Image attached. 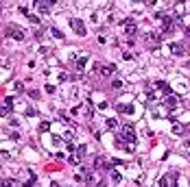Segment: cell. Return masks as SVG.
<instances>
[{
    "mask_svg": "<svg viewBox=\"0 0 190 187\" xmlns=\"http://www.w3.org/2000/svg\"><path fill=\"white\" fill-rule=\"evenodd\" d=\"M70 26H72V30H74L77 35H81V37L87 33V30H85V24L79 20V18H72V20H70Z\"/></svg>",
    "mask_w": 190,
    "mask_h": 187,
    "instance_id": "obj_1",
    "label": "cell"
},
{
    "mask_svg": "<svg viewBox=\"0 0 190 187\" xmlns=\"http://www.w3.org/2000/svg\"><path fill=\"white\" fill-rule=\"evenodd\" d=\"M92 165H94V170H103V167H107V170H109V161H107L103 154H96V157H94V163H92Z\"/></svg>",
    "mask_w": 190,
    "mask_h": 187,
    "instance_id": "obj_2",
    "label": "cell"
},
{
    "mask_svg": "<svg viewBox=\"0 0 190 187\" xmlns=\"http://www.w3.org/2000/svg\"><path fill=\"white\" fill-rule=\"evenodd\" d=\"M125 33L129 35V37H133V35L138 33V28H135V22L131 20V18H127V20H125Z\"/></svg>",
    "mask_w": 190,
    "mask_h": 187,
    "instance_id": "obj_3",
    "label": "cell"
},
{
    "mask_svg": "<svg viewBox=\"0 0 190 187\" xmlns=\"http://www.w3.org/2000/svg\"><path fill=\"white\" fill-rule=\"evenodd\" d=\"M5 35H7V37H13V39H18V41L24 39V30H18V28H7Z\"/></svg>",
    "mask_w": 190,
    "mask_h": 187,
    "instance_id": "obj_4",
    "label": "cell"
},
{
    "mask_svg": "<svg viewBox=\"0 0 190 187\" xmlns=\"http://www.w3.org/2000/svg\"><path fill=\"white\" fill-rule=\"evenodd\" d=\"M122 137H127V142L133 144L135 142V131H133V124H127L125 131H122Z\"/></svg>",
    "mask_w": 190,
    "mask_h": 187,
    "instance_id": "obj_5",
    "label": "cell"
},
{
    "mask_svg": "<svg viewBox=\"0 0 190 187\" xmlns=\"http://www.w3.org/2000/svg\"><path fill=\"white\" fill-rule=\"evenodd\" d=\"M155 85H157V89H160V94H162V96H170V85H168V83L160 81V83H155Z\"/></svg>",
    "mask_w": 190,
    "mask_h": 187,
    "instance_id": "obj_6",
    "label": "cell"
},
{
    "mask_svg": "<svg viewBox=\"0 0 190 187\" xmlns=\"http://www.w3.org/2000/svg\"><path fill=\"white\" fill-rule=\"evenodd\" d=\"M170 52H173V54H184V52H186V50H184V44L173 41V44H170Z\"/></svg>",
    "mask_w": 190,
    "mask_h": 187,
    "instance_id": "obj_7",
    "label": "cell"
},
{
    "mask_svg": "<svg viewBox=\"0 0 190 187\" xmlns=\"http://www.w3.org/2000/svg\"><path fill=\"white\" fill-rule=\"evenodd\" d=\"M35 7H37V11H40V13H48L50 11V2H35Z\"/></svg>",
    "mask_w": 190,
    "mask_h": 187,
    "instance_id": "obj_8",
    "label": "cell"
},
{
    "mask_svg": "<svg viewBox=\"0 0 190 187\" xmlns=\"http://www.w3.org/2000/svg\"><path fill=\"white\" fill-rule=\"evenodd\" d=\"M160 39H162L160 33H146L144 35V41H153V44H155V41H160Z\"/></svg>",
    "mask_w": 190,
    "mask_h": 187,
    "instance_id": "obj_9",
    "label": "cell"
},
{
    "mask_svg": "<svg viewBox=\"0 0 190 187\" xmlns=\"http://www.w3.org/2000/svg\"><path fill=\"white\" fill-rule=\"evenodd\" d=\"M177 104H179V100H177L175 96H168V98H166V107L168 109H177Z\"/></svg>",
    "mask_w": 190,
    "mask_h": 187,
    "instance_id": "obj_10",
    "label": "cell"
},
{
    "mask_svg": "<svg viewBox=\"0 0 190 187\" xmlns=\"http://www.w3.org/2000/svg\"><path fill=\"white\" fill-rule=\"evenodd\" d=\"M114 72H116V65H114V63L105 65V68L100 70V74H103V76H109V74H114Z\"/></svg>",
    "mask_w": 190,
    "mask_h": 187,
    "instance_id": "obj_11",
    "label": "cell"
},
{
    "mask_svg": "<svg viewBox=\"0 0 190 187\" xmlns=\"http://www.w3.org/2000/svg\"><path fill=\"white\" fill-rule=\"evenodd\" d=\"M116 109H118L120 113H131V111H133V107H131V104H127V107H125V104H116Z\"/></svg>",
    "mask_w": 190,
    "mask_h": 187,
    "instance_id": "obj_12",
    "label": "cell"
},
{
    "mask_svg": "<svg viewBox=\"0 0 190 187\" xmlns=\"http://www.w3.org/2000/svg\"><path fill=\"white\" fill-rule=\"evenodd\" d=\"M50 33H53V37H55V39H64V33H61L59 28H50Z\"/></svg>",
    "mask_w": 190,
    "mask_h": 187,
    "instance_id": "obj_13",
    "label": "cell"
},
{
    "mask_svg": "<svg viewBox=\"0 0 190 187\" xmlns=\"http://www.w3.org/2000/svg\"><path fill=\"white\" fill-rule=\"evenodd\" d=\"M85 61H87V59H85V57H81V59L77 61V72H81V70L85 68Z\"/></svg>",
    "mask_w": 190,
    "mask_h": 187,
    "instance_id": "obj_14",
    "label": "cell"
},
{
    "mask_svg": "<svg viewBox=\"0 0 190 187\" xmlns=\"http://www.w3.org/2000/svg\"><path fill=\"white\" fill-rule=\"evenodd\" d=\"M111 89H116V91H120V89H122V83H120V81H114V83H111Z\"/></svg>",
    "mask_w": 190,
    "mask_h": 187,
    "instance_id": "obj_15",
    "label": "cell"
},
{
    "mask_svg": "<svg viewBox=\"0 0 190 187\" xmlns=\"http://www.w3.org/2000/svg\"><path fill=\"white\" fill-rule=\"evenodd\" d=\"M5 107H7V109L13 107V98H11V96H7V98H5Z\"/></svg>",
    "mask_w": 190,
    "mask_h": 187,
    "instance_id": "obj_16",
    "label": "cell"
},
{
    "mask_svg": "<svg viewBox=\"0 0 190 187\" xmlns=\"http://www.w3.org/2000/svg\"><path fill=\"white\" fill-rule=\"evenodd\" d=\"M48 128H50V122H42V124H40V131H42V133H46Z\"/></svg>",
    "mask_w": 190,
    "mask_h": 187,
    "instance_id": "obj_17",
    "label": "cell"
},
{
    "mask_svg": "<svg viewBox=\"0 0 190 187\" xmlns=\"http://www.w3.org/2000/svg\"><path fill=\"white\" fill-rule=\"evenodd\" d=\"M157 187H168V178H160V183H157Z\"/></svg>",
    "mask_w": 190,
    "mask_h": 187,
    "instance_id": "obj_18",
    "label": "cell"
},
{
    "mask_svg": "<svg viewBox=\"0 0 190 187\" xmlns=\"http://www.w3.org/2000/svg\"><path fill=\"white\" fill-rule=\"evenodd\" d=\"M105 126L107 128H116V120H105Z\"/></svg>",
    "mask_w": 190,
    "mask_h": 187,
    "instance_id": "obj_19",
    "label": "cell"
},
{
    "mask_svg": "<svg viewBox=\"0 0 190 187\" xmlns=\"http://www.w3.org/2000/svg\"><path fill=\"white\" fill-rule=\"evenodd\" d=\"M29 96H31L33 100H37V98H40V91H35V89H31V91H29Z\"/></svg>",
    "mask_w": 190,
    "mask_h": 187,
    "instance_id": "obj_20",
    "label": "cell"
},
{
    "mask_svg": "<svg viewBox=\"0 0 190 187\" xmlns=\"http://www.w3.org/2000/svg\"><path fill=\"white\" fill-rule=\"evenodd\" d=\"M92 178H94V172H87V170H85V181L92 183Z\"/></svg>",
    "mask_w": 190,
    "mask_h": 187,
    "instance_id": "obj_21",
    "label": "cell"
},
{
    "mask_svg": "<svg viewBox=\"0 0 190 187\" xmlns=\"http://www.w3.org/2000/svg\"><path fill=\"white\" fill-rule=\"evenodd\" d=\"M173 133H175V135H181V133H184V128H181V126H177V124H175V126H173Z\"/></svg>",
    "mask_w": 190,
    "mask_h": 187,
    "instance_id": "obj_22",
    "label": "cell"
},
{
    "mask_svg": "<svg viewBox=\"0 0 190 187\" xmlns=\"http://www.w3.org/2000/svg\"><path fill=\"white\" fill-rule=\"evenodd\" d=\"M111 178H114V183H120V178H122V176H120V172H114V174H111Z\"/></svg>",
    "mask_w": 190,
    "mask_h": 187,
    "instance_id": "obj_23",
    "label": "cell"
},
{
    "mask_svg": "<svg viewBox=\"0 0 190 187\" xmlns=\"http://www.w3.org/2000/svg\"><path fill=\"white\" fill-rule=\"evenodd\" d=\"M0 187H11V181H9V178H2V183H0Z\"/></svg>",
    "mask_w": 190,
    "mask_h": 187,
    "instance_id": "obj_24",
    "label": "cell"
},
{
    "mask_svg": "<svg viewBox=\"0 0 190 187\" xmlns=\"http://www.w3.org/2000/svg\"><path fill=\"white\" fill-rule=\"evenodd\" d=\"M29 20L33 22V24H37V22H40V18H37V15H29Z\"/></svg>",
    "mask_w": 190,
    "mask_h": 187,
    "instance_id": "obj_25",
    "label": "cell"
},
{
    "mask_svg": "<svg viewBox=\"0 0 190 187\" xmlns=\"http://www.w3.org/2000/svg\"><path fill=\"white\" fill-rule=\"evenodd\" d=\"M46 91H48V94H55V85H46Z\"/></svg>",
    "mask_w": 190,
    "mask_h": 187,
    "instance_id": "obj_26",
    "label": "cell"
},
{
    "mask_svg": "<svg viewBox=\"0 0 190 187\" xmlns=\"http://www.w3.org/2000/svg\"><path fill=\"white\" fill-rule=\"evenodd\" d=\"M20 13L22 15H29V7H20Z\"/></svg>",
    "mask_w": 190,
    "mask_h": 187,
    "instance_id": "obj_27",
    "label": "cell"
},
{
    "mask_svg": "<svg viewBox=\"0 0 190 187\" xmlns=\"http://www.w3.org/2000/svg\"><path fill=\"white\" fill-rule=\"evenodd\" d=\"M96 187H107V181H100V183H98Z\"/></svg>",
    "mask_w": 190,
    "mask_h": 187,
    "instance_id": "obj_28",
    "label": "cell"
},
{
    "mask_svg": "<svg viewBox=\"0 0 190 187\" xmlns=\"http://www.w3.org/2000/svg\"><path fill=\"white\" fill-rule=\"evenodd\" d=\"M186 146H188V148H190V139H188V142H186Z\"/></svg>",
    "mask_w": 190,
    "mask_h": 187,
    "instance_id": "obj_29",
    "label": "cell"
}]
</instances>
